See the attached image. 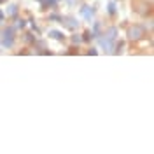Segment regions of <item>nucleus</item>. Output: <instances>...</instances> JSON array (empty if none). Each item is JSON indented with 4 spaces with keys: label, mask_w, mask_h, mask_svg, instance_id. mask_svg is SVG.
<instances>
[{
    "label": "nucleus",
    "mask_w": 154,
    "mask_h": 154,
    "mask_svg": "<svg viewBox=\"0 0 154 154\" xmlns=\"http://www.w3.org/2000/svg\"><path fill=\"white\" fill-rule=\"evenodd\" d=\"M145 35H147V32H145V26H142V25H133L131 28L128 30V38L133 40V42L142 40Z\"/></svg>",
    "instance_id": "obj_1"
},
{
    "label": "nucleus",
    "mask_w": 154,
    "mask_h": 154,
    "mask_svg": "<svg viewBox=\"0 0 154 154\" xmlns=\"http://www.w3.org/2000/svg\"><path fill=\"white\" fill-rule=\"evenodd\" d=\"M14 32H16L14 26H9V28L4 30V35H2V46L4 48H12L14 46V38H16Z\"/></svg>",
    "instance_id": "obj_2"
},
{
    "label": "nucleus",
    "mask_w": 154,
    "mask_h": 154,
    "mask_svg": "<svg viewBox=\"0 0 154 154\" xmlns=\"http://www.w3.org/2000/svg\"><path fill=\"white\" fill-rule=\"evenodd\" d=\"M60 23L68 30H75L77 26H79V21H75V18H70V16H61Z\"/></svg>",
    "instance_id": "obj_3"
},
{
    "label": "nucleus",
    "mask_w": 154,
    "mask_h": 154,
    "mask_svg": "<svg viewBox=\"0 0 154 154\" xmlns=\"http://www.w3.org/2000/svg\"><path fill=\"white\" fill-rule=\"evenodd\" d=\"M81 14H82V16H84L88 21H91L93 14H95V9H91L89 5H82V7H81Z\"/></svg>",
    "instance_id": "obj_4"
},
{
    "label": "nucleus",
    "mask_w": 154,
    "mask_h": 154,
    "mask_svg": "<svg viewBox=\"0 0 154 154\" xmlns=\"http://www.w3.org/2000/svg\"><path fill=\"white\" fill-rule=\"evenodd\" d=\"M49 38H54V40H65V35H63V32H60V30H49Z\"/></svg>",
    "instance_id": "obj_5"
},
{
    "label": "nucleus",
    "mask_w": 154,
    "mask_h": 154,
    "mask_svg": "<svg viewBox=\"0 0 154 154\" xmlns=\"http://www.w3.org/2000/svg\"><path fill=\"white\" fill-rule=\"evenodd\" d=\"M18 11H19V7L16 4H11L7 12H5V16H7V18H16V16H18Z\"/></svg>",
    "instance_id": "obj_6"
},
{
    "label": "nucleus",
    "mask_w": 154,
    "mask_h": 154,
    "mask_svg": "<svg viewBox=\"0 0 154 154\" xmlns=\"http://www.w3.org/2000/svg\"><path fill=\"white\" fill-rule=\"evenodd\" d=\"M103 35H105V38H109V40H112V42H114L116 37H117V28H116V26H110Z\"/></svg>",
    "instance_id": "obj_7"
},
{
    "label": "nucleus",
    "mask_w": 154,
    "mask_h": 154,
    "mask_svg": "<svg viewBox=\"0 0 154 154\" xmlns=\"http://www.w3.org/2000/svg\"><path fill=\"white\" fill-rule=\"evenodd\" d=\"M40 4H42V9H53L56 7L58 0H40Z\"/></svg>",
    "instance_id": "obj_8"
},
{
    "label": "nucleus",
    "mask_w": 154,
    "mask_h": 154,
    "mask_svg": "<svg viewBox=\"0 0 154 154\" xmlns=\"http://www.w3.org/2000/svg\"><path fill=\"white\" fill-rule=\"evenodd\" d=\"M107 11H109V14H110V16H116V4H114V2H109Z\"/></svg>",
    "instance_id": "obj_9"
},
{
    "label": "nucleus",
    "mask_w": 154,
    "mask_h": 154,
    "mask_svg": "<svg viewBox=\"0 0 154 154\" xmlns=\"http://www.w3.org/2000/svg\"><path fill=\"white\" fill-rule=\"evenodd\" d=\"M91 38H95V37H93V33H91V32H86V33H84V37H82V40H84V42H89Z\"/></svg>",
    "instance_id": "obj_10"
},
{
    "label": "nucleus",
    "mask_w": 154,
    "mask_h": 154,
    "mask_svg": "<svg viewBox=\"0 0 154 154\" xmlns=\"http://www.w3.org/2000/svg\"><path fill=\"white\" fill-rule=\"evenodd\" d=\"M25 26H26V21H25V19H18L16 28H25Z\"/></svg>",
    "instance_id": "obj_11"
},
{
    "label": "nucleus",
    "mask_w": 154,
    "mask_h": 154,
    "mask_svg": "<svg viewBox=\"0 0 154 154\" xmlns=\"http://www.w3.org/2000/svg\"><path fill=\"white\" fill-rule=\"evenodd\" d=\"M123 46H125V42H123V40H119V42L116 44V51H114V53H119V51L123 49Z\"/></svg>",
    "instance_id": "obj_12"
},
{
    "label": "nucleus",
    "mask_w": 154,
    "mask_h": 154,
    "mask_svg": "<svg viewBox=\"0 0 154 154\" xmlns=\"http://www.w3.org/2000/svg\"><path fill=\"white\" fill-rule=\"evenodd\" d=\"M81 40H82V38L79 37V35H72V42H74V44H79Z\"/></svg>",
    "instance_id": "obj_13"
},
{
    "label": "nucleus",
    "mask_w": 154,
    "mask_h": 154,
    "mask_svg": "<svg viewBox=\"0 0 154 154\" xmlns=\"http://www.w3.org/2000/svg\"><path fill=\"white\" fill-rule=\"evenodd\" d=\"M32 28H33V32H37V33H40V30H38V26L35 25V23H33V21H32Z\"/></svg>",
    "instance_id": "obj_14"
},
{
    "label": "nucleus",
    "mask_w": 154,
    "mask_h": 154,
    "mask_svg": "<svg viewBox=\"0 0 154 154\" xmlns=\"http://www.w3.org/2000/svg\"><path fill=\"white\" fill-rule=\"evenodd\" d=\"M4 18H5V14H4V12L0 11V21H4Z\"/></svg>",
    "instance_id": "obj_15"
},
{
    "label": "nucleus",
    "mask_w": 154,
    "mask_h": 154,
    "mask_svg": "<svg viewBox=\"0 0 154 154\" xmlns=\"http://www.w3.org/2000/svg\"><path fill=\"white\" fill-rule=\"evenodd\" d=\"M2 2H5V0H0V4H2Z\"/></svg>",
    "instance_id": "obj_16"
},
{
    "label": "nucleus",
    "mask_w": 154,
    "mask_h": 154,
    "mask_svg": "<svg viewBox=\"0 0 154 154\" xmlns=\"http://www.w3.org/2000/svg\"><path fill=\"white\" fill-rule=\"evenodd\" d=\"M151 2H152V0H149V4H151Z\"/></svg>",
    "instance_id": "obj_17"
}]
</instances>
